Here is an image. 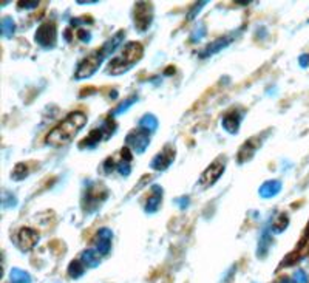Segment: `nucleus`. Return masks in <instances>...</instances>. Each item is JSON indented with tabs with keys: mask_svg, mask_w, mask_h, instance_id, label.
I'll use <instances>...</instances> for the list:
<instances>
[{
	"mask_svg": "<svg viewBox=\"0 0 309 283\" xmlns=\"http://www.w3.org/2000/svg\"><path fill=\"white\" fill-rule=\"evenodd\" d=\"M102 169H104L105 174H110V172H113L115 169H118V164L115 163V160H113V158H108V160H105V161H104Z\"/></svg>",
	"mask_w": 309,
	"mask_h": 283,
	"instance_id": "nucleus-30",
	"label": "nucleus"
},
{
	"mask_svg": "<svg viewBox=\"0 0 309 283\" xmlns=\"http://www.w3.org/2000/svg\"><path fill=\"white\" fill-rule=\"evenodd\" d=\"M39 6V2L34 0V2H19V8L20 9H34Z\"/></svg>",
	"mask_w": 309,
	"mask_h": 283,
	"instance_id": "nucleus-32",
	"label": "nucleus"
},
{
	"mask_svg": "<svg viewBox=\"0 0 309 283\" xmlns=\"http://www.w3.org/2000/svg\"><path fill=\"white\" fill-rule=\"evenodd\" d=\"M99 187H101L99 184H94L87 191V204H93V208H97L101 204V201L107 198V197H101V192H105L107 189L104 187L102 191H99Z\"/></svg>",
	"mask_w": 309,
	"mask_h": 283,
	"instance_id": "nucleus-18",
	"label": "nucleus"
},
{
	"mask_svg": "<svg viewBox=\"0 0 309 283\" xmlns=\"http://www.w3.org/2000/svg\"><path fill=\"white\" fill-rule=\"evenodd\" d=\"M175 160V147L173 146H166L164 149H162L155 158L152 160L150 163V167L153 170H158V172H162V170H166L170 167V164L173 163Z\"/></svg>",
	"mask_w": 309,
	"mask_h": 283,
	"instance_id": "nucleus-10",
	"label": "nucleus"
},
{
	"mask_svg": "<svg viewBox=\"0 0 309 283\" xmlns=\"http://www.w3.org/2000/svg\"><path fill=\"white\" fill-rule=\"evenodd\" d=\"M2 201H3V208H15L17 206V198H15L12 194L6 192V191L2 194Z\"/></svg>",
	"mask_w": 309,
	"mask_h": 283,
	"instance_id": "nucleus-27",
	"label": "nucleus"
},
{
	"mask_svg": "<svg viewBox=\"0 0 309 283\" xmlns=\"http://www.w3.org/2000/svg\"><path fill=\"white\" fill-rule=\"evenodd\" d=\"M115 127H116L115 122H113L111 119H107L101 127H96L90 132V135L79 144V149H93V147H96L97 144L101 143V141L110 138L113 133H115V130H116Z\"/></svg>",
	"mask_w": 309,
	"mask_h": 283,
	"instance_id": "nucleus-4",
	"label": "nucleus"
},
{
	"mask_svg": "<svg viewBox=\"0 0 309 283\" xmlns=\"http://www.w3.org/2000/svg\"><path fill=\"white\" fill-rule=\"evenodd\" d=\"M80 262H82L87 268H97L101 265V257L97 254L96 249H85L82 256H80Z\"/></svg>",
	"mask_w": 309,
	"mask_h": 283,
	"instance_id": "nucleus-17",
	"label": "nucleus"
},
{
	"mask_svg": "<svg viewBox=\"0 0 309 283\" xmlns=\"http://www.w3.org/2000/svg\"><path fill=\"white\" fill-rule=\"evenodd\" d=\"M138 101V96H136V94H133V96H130V98H127L125 101H122L118 107H116V110H115V112H113V115H115V116H118V115H121V113H124V112H127V110L130 108V107H132L135 102Z\"/></svg>",
	"mask_w": 309,
	"mask_h": 283,
	"instance_id": "nucleus-25",
	"label": "nucleus"
},
{
	"mask_svg": "<svg viewBox=\"0 0 309 283\" xmlns=\"http://www.w3.org/2000/svg\"><path fill=\"white\" fill-rule=\"evenodd\" d=\"M176 203H178V206H180L181 209H184V208L189 206V198L187 197H181V198L176 200Z\"/></svg>",
	"mask_w": 309,
	"mask_h": 283,
	"instance_id": "nucleus-34",
	"label": "nucleus"
},
{
	"mask_svg": "<svg viewBox=\"0 0 309 283\" xmlns=\"http://www.w3.org/2000/svg\"><path fill=\"white\" fill-rule=\"evenodd\" d=\"M277 283H292V280H289L288 277H283V279H280Z\"/></svg>",
	"mask_w": 309,
	"mask_h": 283,
	"instance_id": "nucleus-37",
	"label": "nucleus"
},
{
	"mask_svg": "<svg viewBox=\"0 0 309 283\" xmlns=\"http://www.w3.org/2000/svg\"><path fill=\"white\" fill-rule=\"evenodd\" d=\"M288 225H289L288 215H286V214H280V215L275 217V220L272 222V225H271V232H274V234H282V232L288 228Z\"/></svg>",
	"mask_w": 309,
	"mask_h": 283,
	"instance_id": "nucleus-21",
	"label": "nucleus"
},
{
	"mask_svg": "<svg viewBox=\"0 0 309 283\" xmlns=\"http://www.w3.org/2000/svg\"><path fill=\"white\" fill-rule=\"evenodd\" d=\"M226 170V158H223V156H220V158H217L212 164H210L203 174L200 177V187L201 189H207L210 186H214L220 178L221 175L224 174Z\"/></svg>",
	"mask_w": 309,
	"mask_h": 283,
	"instance_id": "nucleus-6",
	"label": "nucleus"
},
{
	"mask_svg": "<svg viewBox=\"0 0 309 283\" xmlns=\"http://www.w3.org/2000/svg\"><path fill=\"white\" fill-rule=\"evenodd\" d=\"M34 40L45 50H51L57 42V28L54 22H43L34 34Z\"/></svg>",
	"mask_w": 309,
	"mask_h": 283,
	"instance_id": "nucleus-5",
	"label": "nucleus"
},
{
	"mask_svg": "<svg viewBox=\"0 0 309 283\" xmlns=\"http://www.w3.org/2000/svg\"><path fill=\"white\" fill-rule=\"evenodd\" d=\"M142 54H144V48H142V45L139 42L125 43L121 54H118L116 57H113L108 62L107 73L113 74V76L127 73L128 70H132L133 65H136L138 62L142 59Z\"/></svg>",
	"mask_w": 309,
	"mask_h": 283,
	"instance_id": "nucleus-2",
	"label": "nucleus"
},
{
	"mask_svg": "<svg viewBox=\"0 0 309 283\" xmlns=\"http://www.w3.org/2000/svg\"><path fill=\"white\" fill-rule=\"evenodd\" d=\"M235 37H237L235 34H229V36H224V37L217 39L215 42H210L204 50H201L200 57H201V59H206V57H209V56H214V54L220 53L223 48H226V46H229Z\"/></svg>",
	"mask_w": 309,
	"mask_h": 283,
	"instance_id": "nucleus-13",
	"label": "nucleus"
},
{
	"mask_svg": "<svg viewBox=\"0 0 309 283\" xmlns=\"http://www.w3.org/2000/svg\"><path fill=\"white\" fill-rule=\"evenodd\" d=\"M0 26H2V36L3 37H12L14 31H15V23L12 20V17H3L2 19V23H0Z\"/></svg>",
	"mask_w": 309,
	"mask_h": 283,
	"instance_id": "nucleus-24",
	"label": "nucleus"
},
{
	"mask_svg": "<svg viewBox=\"0 0 309 283\" xmlns=\"http://www.w3.org/2000/svg\"><path fill=\"white\" fill-rule=\"evenodd\" d=\"M111 240H113V232L108 228H101L96 234L94 239V249L97 251L99 256H107L111 251Z\"/></svg>",
	"mask_w": 309,
	"mask_h": 283,
	"instance_id": "nucleus-12",
	"label": "nucleus"
},
{
	"mask_svg": "<svg viewBox=\"0 0 309 283\" xmlns=\"http://www.w3.org/2000/svg\"><path fill=\"white\" fill-rule=\"evenodd\" d=\"M9 279L12 283H31V276L19 268H12L9 271Z\"/></svg>",
	"mask_w": 309,
	"mask_h": 283,
	"instance_id": "nucleus-22",
	"label": "nucleus"
},
{
	"mask_svg": "<svg viewBox=\"0 0 309 283\" xmlns=\"http://www.w3.org/2000/svg\"><path fill=\"white\" fill-rule=\"evenodd\" d=\"M158 124H159V122H158L156 116L147 113V115H144V116L141 118L139 127L144 129V130H147L149 133H153V132H156V129H158Z\"/></svg>",
	"mask_w": 309,
	"mask_h": 283,
	"instance_id": "nucleus-20",
	"label": "nucleus"
},
{
	"mask_svg": "<svg viewBox=\"0 0 309 283\" xmlns=\"http://www.w3.org/2000/svg\"><path fill=\"white\" fill-rule=\"evenodd\" d=\"M268 133H265L263 136H254V138H251L248 143H245L241 146V149H240V152H238V164H243V163H248L252 156L255 155V152L258 150V147L262 146V143H263V138L266 136Z\"/></svg>",
	"mask_w": 309,
	"mask_h": 283,
	"instance_id": "nucleus-11",
	"label": "nucleus"
},
{
	"mask_svg": "<svg viewBox=\"0 0 309 283\" xmlns=\"http://www.w3.org/2000/svg\"><path fill=\"white\" fill-rule=\"evenodd\" d=\"M299 64H300V67H303V68L309 67V54H302V56L299 57Z\"/></svg>",
	"mask_w": 309,
	"mask_h": 283,
	"instance_id": "nucleus-33",
	"label": "nucleus"
},
{
	"mask_svg": "<svg viewBox=\"0 0 309 283\" xmlns=\"http://www.w3.org/2000/svg\"><path fill=\"white\" fill-rule=\"evenodd\" d=\"M85 268L87 266L80 262V260H73L68 266V276L71 279H79V277H82L84 273H85Z\"/></svg>",
	"mask_w": 309,
	"mask_h": 283,
	"instance_id": "nucleus-23",
	"label": "nucleus"
},
{
	"mask_svg": "<svg viewBox=\"0 0 309 283\" xmlns=\"http://www.w3.org/2000/svg\"><path fill=\"white\" fill-rule=\"evenodd\" d=\"M77 37L82 40V43H88L91 40V33L88 29H77Z\"/></svg>",
	"mask_w": 309,
	"mask_h": 283,
	"instance_id": "nucleus-31",
	"label": "nucleus"
},
{
	"mask_svg": "<svg viewBox=\"0 0 309 283\" xmlns=\"http://www.w3.org/2000/svg\"><path fill=\"white\" fill-rule=\"evenodd\" d=\"M118 172H119V175L121 177H128L130 175V172H132V167H130V161H121L119 164H118V169H116Z\"/></svg>",
	"mask_w": 309,
	"mask_h": 283,
	"instance_id": "nucleus-28",
	"label": "nucleus"
},
{
	"mask_svg": "<svg viewBox=\"0 0 309 283\" xmlns=\"http://www.w3.org/2000/svg\"><path fill=\"white\" fill-rule=\"evenodd\" d=\"M125 141H127V146L135 153L142 155L150 146V133L139 127V129H135V130L130 132L125 138Z\"/></svg>",
	"mask_w": 309,
	"mask_h": 283,
	"instance_id": "nucleus-8",
	"label": "nucleus"
},
{
	"mask_svg": "<svg viewBox=\"0 0 309 283\" xmlns=\"http://www.w3.org/2000/svg\"><path fill=\"white\" fill-rule=\"evenodd\" d=\"M88 118L82 112H73L67 118H65L60 124L48 133L46 136V144L53 147H60L71 143L76 138V135L85 127Z\"/></svg>",
	"mask_w": 309,
	"mask_h": 283,
	"instance_id": "nucleus-1",
	"label": "nucleus"
},
{
	"mask_svg": "<svg viewBox=\"0 0 309 283\" xmlns=\"http://www.w3.org/2000/svg\"><path fill=\"white\" fill-rule=\"evenodd\" d=\"M272 245V235L268 229L263 231L262 237H260V242H258V257L263 259L268 256V251H269V246Z\"/></svg>",
	"mask_w": 309,
	"mask_h": 283,
	"instance_id": "nucleus-19",
	"label": "nucleus"
},
{
	"mask_svg": "<svg viewBox=\"0 0 309 283\" xmlns=\"http://www.w3.org/2000/svg\"><path fill=\"white\" fill-rule=\"evenodd\" d=\"M282 181L280 180H269L266 183H263L262 186H260L258 189V194L262 198L268 200V198H274V197H277L282 191Z\"/></svg>",
	"mask_w": 309,
	"mask_h": 283,
	"instance_id": "nucleus-16",
	"label": "nucleus"
},
{
	"mask_svg": "<svg viewBox=\"0 0 309 283\" xmlns=\"http://www.w3.org/2000/svg\"><path fill=\"white\" fill-rule=\"evenodd\" d=\"M204 5H206V2H201V3H198V6H195V8H193V11H192V12L189 14V19H193L195 12H198V11H200V9H201V8L204 6Z\"/></svg>",
	"mask_w": 309,
	"mask_h": 283,
	"instance_id": "nucleus-35",
	"label": "nucleus"
},
{
	"mask_svg": "<svg viewBox=\"0 0 309 283\" xmlns=\"http://www.w3.org/2000/svg\"><path fill=\"white\" fill-rule=\"evenodd\" d=\"M241 119H243V116H241V113L238 112V110H232V112H229L227 115L223 116L221 125H223V129H224L227 133L235 135V133H238Z\"/></svg>",
	"mask_w": 309,
	"mask_h": 283,
	"instance_id": "nucleus-15",
	"label": "nucleus"
},
{
	"mask_svg": "<svg viewBox=\"0 0 309 283\" xmlns=\"http://www.w3.org/2000/svg\"><path fill=\"white\" fill-rule=\"evenodd\" d=\"M39 243V234L37 231L31 228H22L17 234H15V245L23 253H28L32 248Z\"/></svg>",
	"mask_w": 309,
	"mask_h": 283,
	"instance_id": "nucleus-9",
	"label": "nucleus"
},
{
	"mask_svg": "<svg viewBox=\"0 0 309 283\" xmlns=\"http://www.w3.org/2000/svg\"><path fill=\"white\" fill-rule=\"evenodd\" d=\"M107 57L105 51L101 48V50H94L93 53H90L88 56H85L82 60L77 64V68L74 71V77L77 81H82V79H88L91 77L99 67L102 65L104 59Z\"/></svg>",
	"mask_w": 309,
	"mask_h": 283,
	"instance_id": "nucleus-3",
	"label": "nucleus"
},
{
	"mask_svg": "<svg viewBox=\"0 0 309 283\" xmlns=\"http://www.w3.org/2000/svg\"><path fill=\"white\" fill-rule=\"evenodd\" d=\"M28 175V167H26V164H23V163H19L17 166L14 167V170H12V174H11V177L14 178V180H23L25 177Z\"/></svg>",
	"mask_w": 309,
	"mask_h": 283,
	"instance_id": "nucleus-26",
	"label": "nucleus"
},
{
	"mask_svg": "<svg viewBox=\"0 0 309 283\" xmlns=\"http://www.w3.org/2000/svg\"><path fill=\"white\" fill-rule=\"evenodd\" d=\"M162 187L159 184H153L152 186V195L147 198V203H145V206H144V211L145 214H155L158 212V209L161 208V203H162Z\"/></svg>",
	"mask_w": 309,
	"mask_h": 283,
	"instance_id": "nucleus-14",
	"label": "nucleus"
},
{
	"mask_svg": "<svg viewBox=\"0 0 309 283\" xmlns=\"http://www.w3.org/2000/svg\"><path fill=\"white\" fill-rule=\"evenodd\" d=\"M292 283H309V277L303 270H297L292 277Z\"/></svg>",
	"mask_w": 309,
	"mask_h": 283,
	"instance_id": "nucleus-29",
	"label": "nucleus"
},
{
	"mask_svg": "<svg viewBox=\"0 0 309 283\" xmlns=\"http://www.w3.org/2000/svg\"><path fill=\"white\" fill-rule=\"evenodd\" d=\"M133 22L138 31L144 33L147 31L153 22V6L152 3L147 2H138L135 5V12H133Z\"/></svg>",
	"mask_w": 309,
	"mask_h": 283,
	"instance_id": "nucleus-7",
	"label": "nucleus"
},
{
	"mask_svg": "<svg viewBox=\"0 0 309 283\" xmlns=\"http://www.w3.org/2000/svg\"><path fill=\"white\" fill-rule=\"evenodd\" d=\"M94 3H97V0H91V2H77V5H94Z\"/></svg>",
	"mask_w": 309,
	"mask_h": 283,
	"instance_id": "nucleus-36",
	"label": "nucleus"
}]
</instances>
